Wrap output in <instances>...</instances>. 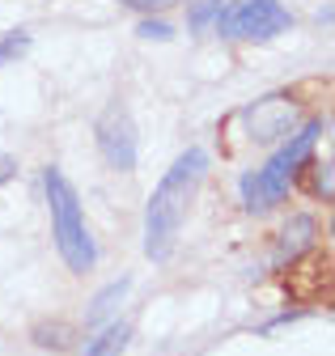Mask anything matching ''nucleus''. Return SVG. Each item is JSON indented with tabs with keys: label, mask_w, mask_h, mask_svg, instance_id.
I'll return each instance as SVG.
<instances>
[{
	"label": "nucleus",
	"mask_w": 335,
	"mask_h": 356,
	"mask_svg": "<svg viewBox=\"0 0 335 356\" xmlns=\"http://www.w3.org/2000/svg\"><path fill=\"white\" fill-rule=\"evenodd\" d=\"M208 170H213V157L199 145H187L170 170L157 178V187L149 191V204H145V259L149 263H170L174 250H179V234L191 216V204L204 187Z\"/></svg>",
	"instance_id": "1"
},
{
	"label": "nucleus",
	"mask_w": 335,
	"mask_h": 356,
	"mask_svg": "<svg viewBox=\"0 0 335 356\" xmlns=\"http://www.w3.org/2000/svg\"><path fill=\"white\" fill-rule=\"evenodd\" d=\"M43 195H47V216H51V242L60 263L72 276H90L98 267V242L85 220V204H81L72 178L60 165H43Z\"/></svg>",
	"instance_id": "2"
},
{
	"label": "nucleus",
	"mask_w": 335,
	"mask_h": 356,
	"mask_svg": "<svg viewBox=\"0 0 335 356\" xmlns=\"http://www.w3.org/2000/svg\"><path fill=\"white\" fill-rule=\"evenodd\" d=\"M322 131H327V119H318V115L297 123L280 145H272L268 161L255 165V178H259V191H263L268 208H280L288 200V191L297 187V178L306 174V165L318 153V136H322Z\"/></svg>",
	"instance_id": "3"
},
{
	"label": "nucleus",
	"mask_w": 335,
	"mask_h": 356,
	"mask_svg": "<svg viewBox=\"0 0 335 356\" xmlns=\"http://www.w3.org/2000/svg\"><path fill=\"white\" fill-rule=\"evenodd\" d=\"M213 30L238 42H272L293 30V13L284 0H225Z\"/></svg>",
	"instance_id": "4"
},
{
	"label": "nucleus",
	"mask_w": 335,
	"mask_h": 356,
	"mask_svg": "<svg viewBox=\"0 0 335 356\" xmlns=\"http://www.w3.org/2000/svg\"><path fill=\"white\" fill-rule=\"evenodd\" d=\"M94 145L102 153V161L115 170V174H132L136 161H140V136H136V119L128 111V102L115 98L106 102V111L98 115L94 123Z\"/></svg>",
	"instance_id": "5"
},
{
	"label": "nucleus",
	"mask_w": 335,
	"mask_h": 356,
	"mask_svg": "<svg viewBox=\"0 0 335 356\" xmlns=\"http://www.w3.org/2000/svg\"><path fill=\"white\" fill-rule=\"evenodd\" d=\"M242 119H246V131H250V140L255 145H280L293 127H297V119H302V111H297V98L293 94H268V98H259L255 106H246L242 111Z\"/></svg>",
	"instance_id": "6"
},
{
	"label": "nucleus",
	"mask_w": 335,
	"mask_h": 356,
	"mask_svg": "<svg viewBox=\"0 0 335 356\" xmlns=\"http://www.w3.org/2000/svg\"><path fill=\"white\" fill-rule=\"evenodd\" d=\"M318 242V220L314 212H288L284 225L276 234V250H272V267L276 272H284V267H293L302 254H310Z\"/></svg>",
	"instance_id": "7"
},
{
	"label": "nucleus",
	"mask_w": 335,
	"mask_h": 356,
	"mask_svg": "<svg viewBox=\"0 0 335 356\" xmlns=\"http://www.w3.org/2000/svg\"><path fill=\"white\" fill-rule=\"evenodd\" d=\"M128 293H132V276L106 280V284H102V289L90 297V305H85V318H81V327H85V331H98V327L115 323V318H119V305L128 301Z\"/></svg>",
	"instance_id": "8"
},
{
	"label": "nucleus",
	"mask_w": 335,
	"mask_h": 356,
	"mask_svg": "<svg viewBox=\"0 0 335 356\" xmlns=\"http://www.w3.org/2000/svg\"><path fill=\"white\" fill-rule=\"evenodd\" d=\"M128 339H132V327L115 318V323H106V327L90 331V339H81L76 356H119L123 348H128Z\"/></svg>",
	"instance_id": "9"
},
{
	"label": "nucleus",
	"mask_w": 335,
	"mask_h": 356,
	"mask_svg": "<svg viewBox=\"0 0 335 356\" xmlns=\"http://www.w3.org/2000/svg\"><path fill=\"white\" fill-rule=\"evenodd\" d=\"M221 9H225V0H191V5H187V30L191 34H208L217 26Z\"/></svg>",
	"instance_id": "10"
},
{
	"label": "nucleus",
	"mask_w": 335,
	"mask_h": 356,
	"mask_svg": "<svg viewBox=\"0 0 335 356\" xmlns=\"http://www.w3.org/2000/svg\"><path fill=\"white\" fill-rule=\"evenodd\" d=\"M238 200H242V208H246L250 216H268V212H272L268 200H263V191H259L255 170H242V174H238Z\"/></svg>",
	"instance_id": "11"
},
{
	"label": "nucleus",
	"mask_w": 335,
	"mask_h": 356,
	"mask_svg": "<svg viewBox=\"0 0 335 356\" xmlns=\"http://www.w3.org/2000/svg\"><path fill=\"white\" fill-rule=\"evenodd\" d=\"M30 47H34V38H30L26 30H9L5 38H0V68H9L13 60H22Z\"/></svg>",
	"instance_id": "12"
},
{
	"label": "nucleus",
	"mask_w": 335,
	"mask_h": 356,
	"mask_svg": "<svg viewBox=\"0 0 335 356\" xmlns=\"http://www.w3.org/2000/svg\"><path fill=\"white\" fill-rule=\"evenodd\" d=\"M136 34H140L145 42H174L179 30L165 22V17H140V22H136Z\"/></svg>",
	"instance_id": "13"
},
{
	"label": "nucleus",
	"mask_w": 335,
	"mask_h": 356,
	"mask_svg": "<svg viewBox=\"0 0 335 356\" xmlns=\"http://www.w3.org/2000/svg\"><path fill=\"white\" fill-rule=\"evenodd\" d=\"M306 170H310V187H314V195H318L322 204H331V200H335V187H331V161H310Z\"/></svg>",
	"instance_id": "14"
},
{
	"label": "nucleus",
	"mask_w": 335,
	"mask_h": 356,
	"mask_svg": "<svg viewBox=\"0 0 335 356\" xmlns=\"http://www.w3.org/2000/svg\"><path fill=\"white\" fill-rule=\"evenodd\" d=\"M119 5H128V9H136V13L153 17V13H165L170 5H179V0H119Z\"/></svg>",
	"instance_id": "15"
},
{
	"label": "nucleus",
	"mask_w": 335,
	"mask_h": 356,
	"mask_svg": "<svg viewBox=\"0 0 335 356\" xmlns=\"http://www.w3.org/2000/svg\"><path fill=\"white\" fill-rule=\"evenodd\" d=\"M17 174H22V161L13 153H0V187H9Z\"/></svg>",
	"instance_id": "16"
}]
</instances>
